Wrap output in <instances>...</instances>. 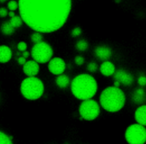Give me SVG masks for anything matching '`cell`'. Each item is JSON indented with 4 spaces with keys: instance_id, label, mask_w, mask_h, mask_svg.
<instances>
[{
    "instance_id": "33",
    "label": "cell",
    "mask_w": 146,
    "mask_h": 144,
    "mask_svg": "<svg viewBox=\"0 0 146 144\" xmlns=\"http://www.w3.org/2000/svg\"><path fill=\"white\" fill-rule=\"evenodd\" d=\"M6 1H7V0H0V3H4Z\"/></svg>"
},
{
    "instance_id": "8",
    "label": "cell",
    "mask_w": 146,
    "mask_h": 144,
    "mask_svg": "<svg viewBox=\"0 0 146 144\" xmlns=\"http://www.w3.org/2000/svg\"><path fill=\"white\" fill-rule=\"evenodd\" d=\"M48 68L54 75H59L63 73L66 68L64 61L60 57H54L48 61Z\"/></svg>"
},
{
    "instance_id": "20",
    "label": "cell",
    "mask_w": 146,
    "mask_h": 144,
    "mask_svg": "<svg viewBox=\"0 0 146 144\" xmlns=\"http://www.w3.org/2000/svg\"><path fill=\"white\" fill-rule=\"evenodd\" d=\"M0 144H13L11 139L6 134L0 131Z\"/></svg>"
},
{
    "instance_id": "5",
    "label": "cell",
    "mask_w": 146,
    "mask_h": 144,
    "mask_svg": "<svg viewBox=\"0 0 146 144\" xmlns=\"http://www.w3.org/2000/svg\"><path fill=\"white\" fill-rule=\"evenodd\" d=\"M125 138L128 144H144L146 142V129L139 123L129 125L125 130Z\"/></svg>"
},
{
    "instance_id": "22",
    "label": "cell",
    "mask_w": 146,
    "mask_h": 144,
    "mask_svg": "<svg viewBox=\"0 0 146 144\" xmlns=\"http://www.w3.org/2000/svg\"><path fill=\"white\" fill-rule=\"evenodd\" d=\"M7 8L10 11H15L18 8V3L14 0H11L7 3Z\"/></svg>"
},
{
    "instance_id": "17",
    "label": "cell",
    "mask_w": 146,
    "mask_h": 144,
    "mask_svg": "<svg viewBox=\"0 0 146 144\" xmlns=\"http://www.w3.org/2000/svg\"><path fill=\"white\" fill-rule=\"evenodd\" d=\"M15 28L10 24L9 21L4 22L1 26V30L2 33L5 35H11L14 32Z\"/></svg>"
},
{
    "instance_id": "15",
    "label": "cell",
    "mask_w": 146,
    "mask_h": 144,
    "mask_svg": "<svg viewBox=\"0 0 146 144\" xmlns=\"http://www.w3.org/2000/svg\"><path fill=\"white\" fill-rule=\"evenodd\" d=\"M12 52L11 49L6 45L0 46V63H6L11 58Z\"/></svg>"
},
{
    "instance_id": "28",
    "label": "cell",
    "mask_w": 146,
    "mask_h": 144,
    "mask_svg": "<svg viewBox=\"0 0 146 144\" xmlns=\"http://www.w3.org/2000/svg\"><path fill=\"white\" fill-rule=\"evenodd\" d=\"M8 11L5 7L0 8V17H5L8 15Z\"/></svg>"
},
{
    "instance_id": "3",
    "label": "cell",
    "mask_w": 146,
    "mask_h": 144,
    "mask_svg": "<svg viewBox=\"0 0 146 144\" xmlns=\"http://www.w3.org/2000/svg\"><path fill=\"white\" fill-rule=\"evenodd\" d=\"M101 106L107 111L115 112L120 110L124 106L125 96L118 87L111 86L105 88L100 95Z\"/></svg>"
},
{
    "instance_id": "11",
    "label": "cell",
    "mask_w": 146,
    "mask_h": 144,
    "mask_svg": "<svg viewBox=\"0 0 146 144\" xmlns=\"http://www.w3.org/2000/svg\"><path fill=\"white\" fill-rule=\"evenodd\" d=\"M96 56L101 60L107 61L112 55L111 49L106 46H99L95 49Z\"/></svg>"
},
{
    "instance_id": "25",
    "label": "cell",
    "mask_w": 146,
    "mask_h": 144,
    "mask_svg": "<svg viewBox=\"0 0 146 144\" xmlns=\"http://www.w3.org/2000/svg\"><path fill=\"white\" fill-rule=\"evenodd\" d=\"M137 83L140 86L146 85V76L144 75L140 76L137 79Z\"/></svg>"
},
{
    "instance_id": "1",
    "label": "cell",
    "mask_w": 146,
    "mask_h": 144,
    "mask_svg": "<svg viewBox=\"0 0 146 144\" xmlns=\"http://www.w3.org/2000/svg\"><path fill=\"white\" fill-rule=\"evenodd\" d=\"M18 9L28 26L35 32L48 33L58 30L65 24L71 0H19Z\"/></svg>"
},
{
    "instance_id": "32",
    "label": "cell",
    "mask_w": 146,
    "mask_h": 144,
    "mask_svg": "<svg viewBox=\"0 0 146 144\" xmlns=\"http://www.w3.org/2000/svg\"><path fill=\"white\" fill-rule=\"evenodd\" d=\"M120 83L119 81H114V86L115 87L119 88V87L120 86Z\"/></svg>"
},
{
    "instance_id": "31",
    "label": "cell",
    "mask_w": 146,
    "mask_h": 144,
    "mask_svg": "<svg viewBox=\"0 0 146 144\" xmlns=\"http://www.w3.org/2000/svg\"><path fill=\"white\" fill-rule=\"evenodd\" d=\"M8 15H9V17H10V18H12V17H13L15 15V13H14V11H10L9 12V13H8Z\"/></svg>"
},
{
    "instance_id": "19",
    "label": "cell",
    "mask_w": 146,
    "mask_h": 144,
    "mask_svg": "<svg viewBox=\"0 0 146 144\" xmlns=\"http://www.w3.org/2000/svg\"><path fill=\"white\" fill-rule=\"evenodd\" d=\"M42 39H43V36H42L41 33L38 32H34L31 36V40L32 42H33L34 43V44H38V43H39V42L43 41Z\"/></svg>"
},
{
    "instance_id": "6",
    "label": "cell",
    "mask_w": 146,
    "mask_h": 144,
    "mask_svg": "<svg viewBox=\"0 0 146 144\" xmlns=\"http://www.w3.org/2000/svg\"><path fill=\"white\" fill-rule=\"evenodd\" d=\"M31 55L34 61L38 63L44 64L51 59L53 50L48 43L42 41L34 44L31 49Z\"/></svg>"
},
{
    "instance_id": "29",
    "label": "cell",
    "mask_w": 146,
    "mask_h": 144,
    "mask_svg": "<svg viewBox=\"0 0 146 144\" xmlns=\"http://www.w3.org/2000/svg\"><path fill=\"white\" fill-rule=\"evenodd\" d=\"M26 62V59H25V57H23V56H21V57H19L18 59V63L20 65H23Z\"/></svg>"
},
{
    "instance_id": "7",
    "label": "cell",
    "mask_w": 146,
    "mask_h": 144,
    "mask_svg": "<svg viewBox=\"0 0 146 144\" xmlns=\"http://www.w3.org/2000/svg\"><path fill=\"white\" fill-rule=\"evenodd\" d=\"M100 109L98 102L92 99L83 100L79 107L82 118L86 120L95 119L100 114Z\"/></svg>"
},
{
    "instance_id": "10",
    "label": "cell",
    "mask_w": 146,
    "mask_h": 144,
    "mask_svg": "<svg viewBox=\"0 0 146 144\" xmlns=\"http://www.w3.org/2000/svg\"><path fill=\"white\" fill-rule=\"evenodd\" d=\"M39 71V64L34 60L26 61L23 65V71L27 77L35 76L38 73Z\"/></svg>"
},
{
    "instance_id": "27",
    "label": "cell",
    "mask_w": 146,
    "mask_h": 144,
    "mask_svg": "<svg viewBox=\"0 0 146 144\" xmlns=\"http://www.w3.org/2000/svg\"><path fill=\"white\" fill-rule=\"evenodd\" d=\"M84 59L82 56H78L75 58V62L78 65H81L84 63Z\"/></svg>"
},
{
    "instance_id": "12",
    "label": "cell",
    "mask_w": 146,
    "mask_h": 144,
    "mask_svg": "<svg viewBox=\"0 0 146 144\" xmlns=\"http://www.w3.org/2000/svg\"><path fill=\"white\" fill-rule=\"evenodd\" d=\"M135 119L137 123L143 126H146V105H141L136 110Z\"/></svg>"
},
{
    "instance_id": "26",
    "label": "cell",
    "mask_w": 146,
    "mask_h": 144,
    "mask_svg": "<svg viewBox=\"0 0 146 144\" xmlns=\"http://www.w3.org/2000/svg\"><path fill=\"white\" fill-rule=\"evenodd\" d=\"M82 33V30L80 28H74L71 32V35L73 37H77L79 36Z\"/></svg>"
},
{
    "instance_id": "30",
    "label": "cell",
    "mask_w": 146,
    "mask_h": 144,
    "mask_svg": "<svg viewBox=\"0 0 146 144\" xmlns=\"http://www.w3.org/2000/svg\"><path fill=\"white\" fill-rule=\"evenodd\" d=\"M29 56H30V53H29L28 51L25 50V51H24V52H22V56H23V57H25V59L28 58V57H29Z\"/></svg>"
},
{
    "instance_id": "18",
    "label": "cell",
    "mask_w": 146,
    "mask_h": 144,
    "mask_svg": "<svg viewBox=\"0 0 146 144\" xmlns=\"http://www.w3.org/2000/svg\"><path fill=\"white\" fill-rule=\"evenodd\" d=\"M9 22L14 28H17L22 26L23 20L21 16L15 15L10 18Z\"/></svg>"
},
{
    "instance_id": "23",
    "label": "cell",
    "mask_w": 146,
    "mask_h": 144,
    "mask_svg": "<svg viewBox=\"0 0 146 144\" xmlns=\"http://www.w3.org/2000/svg\"><path fill=\"white\" fill-rule=\"evenodd\" d=\"M98 65L94 62H91L87 65V69L91 72H95L98 69Z\"/></svg>"
},
{
    "instance_id": "14",
    "label": "cell",
    "mask_w": 146,
    "mask_h": 144,
    "mask_svg": "<svg viewBox=\"0 0 146 144\" xmlns=\"http://www.w3.org/2000/svg\"><path fill=\"white\" fill-rule=\"evenodd\" d=\"M132 99L136 104H141L146 100V93L144 89L139 88L135 89L132 94Z\"/></svg>"
},
{
    "instance_id": "21",
    "label": "cell",
    "mask_w": 146,
    "mask_h": 144,
    "mask_svg": "<svg viewBox=\"0 0 146 144\" xmlns=\"http://www.w3.org/2000/svg\"><path fill=\"white\" fill-rule=\"evenodd\" d=\"M88 43L86 40H81L77 42L76 44V49L79 51H84L86 50L88 48Z\"/></svg>"
},
{
    "instance_id": "34",
    "label": "cell",
    "mask_w": 146,
    "mask_h": 144,
    "mask_svg": "<svg viewBox=\"0 0 146 144\" xmlns=\"http://www.w3.org/2000/svg\"><path fill=\"white\" fill-rule=\"evenodd\" d=\"M145 143H146V142H145Z\"/></svg>"
},
{
    "instance_id": "4",
    "label": "cell",
    "mask_w": 146,
    "mask_h": 144,
    "mask_svg": "<svg viewBox=\"0 0 146 144\" xmlns=\"http://www.w3.org/2000/svg\"><path fill=\"white\" fill-rule=\"evenodd\" d=\"M21 92L26 99L36 100L43 95L44 85L42 81L35 76L27 77L21 83Z\"/></svg>"
},
{
    "instance_id": "9",
    "label": "cell",
    "mask_w": 146,
    "mask_h": 144,
    "mask_svg": "<svg viewBox=\"0 0 146 144\" xmlns=\"http://www.w3.org/2000/svg\"><path fill=\"white\" fill-rule=\"evenodd\" d=\"M113 77L115 81H117L124 85H129L133 81L132 75L123 69H118L115 72Z\"/></svg>"
},
{
    "instance_id": "2",
    "label": "cell",
    "mask_w": 146,
    "mask_h": 144,
    "mask_svg": "<svg viewBox=\"0 0 146 144\" xmlns=\"http://www.w3.org/2000/svg\"><path fill=\"white\" fill-rule=\"evenodd\" d=\"M98 84L95 79L88 74H80L76 76L71 84L72 94L82 100L91 99L96 94Z\"/></svg>"
},
{
    "instance_id": "24",
    "label": "cell",
    "mask_w": 146,
    "mask_h": 144,
    "mask_svg": "<svg viewBox=\"0 0 146 144\" xmlns=\"http://www.w3.org/2000/svg\"><path fill=\"white\" fill-rule=\"evenodd\" d=\"M17 48L21 52H24L27 49V44L25 42L21 41L19 42L17 45Z\"/></svg>"
},
{
    "instance_id": "13",
    "label": "cell",
    "mask_w": 146,
    "mask_h": 144,
    "mask_svg": "<svg viewBox=\"0 0 146 144\" xmlns=\"http://www.w3.org/2000/svg\"><path fill=\"white\" fill-rule=\"evenodd\" d=\"M100 71L104 76H110L114 74L115 72V68L111 62L109 61H105L101 64Z\"/></svg>"
},
{
    "instance_id": "16",
    "label": "cell",
    "mask_w": 146,
    "mask_h": 144,
    "mask_svg": "<svg viewBox=\"0 0 146 144\" xmlns=\"http://www.w3.org/2000/svg\"><path fill=\"white\" fill-rule=\"evenodd\" d=\"M55 82L56 85L59 87L61 88H64L68 85L70 83V79L67 75L61 74L58 76L56 79Z\"/></svg>"
}]
</instances>
